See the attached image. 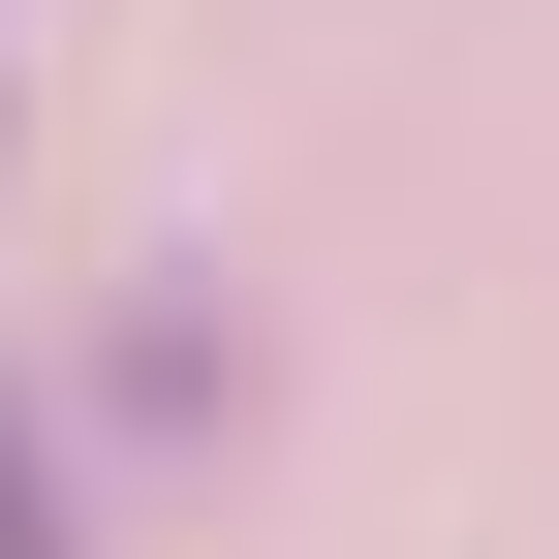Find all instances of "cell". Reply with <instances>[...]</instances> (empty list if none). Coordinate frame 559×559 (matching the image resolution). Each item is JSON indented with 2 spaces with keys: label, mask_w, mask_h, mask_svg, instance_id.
I'll use <instances>...</instances> for the list:
<instances>
[{
  "label": "cell",
  "mask_w": 559,
  "mask_h": 559,
  "mask_svg": "<svg viewBox=\"0 0 559 559\" xmlns=\"http://www.w3.org/2000/svg\"><path fill=\"white\" fill-rule=\"evenodd\" d=\"M0 559H62V466H32V404H0Z\"/></svg>",
  "instance_id": "obj_1"
}]
</instances>
